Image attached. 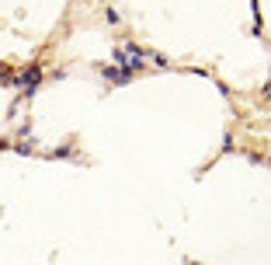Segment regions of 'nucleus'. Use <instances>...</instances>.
I'll return each instance as SVG.
<instances>
[{"mask_svg":"<svg viewBox=\"0 0 271 265\" xmlns=\"http://www.w3.org/2000/svg\"><path fill=\"white\" fill-rule=\"evenodd\" d=\"M115 63H122L125 70H143L146 63H150V53L146 49H139L136 42H125V45H118V53H115Z\"/></svg>","mask_w":271,"mask_h":265,"instance_id":"f257e3e1","label":"nucleus"},{"mask_svg":"<svg viewBox=\"0 0 271 265\" xmlns=\"http://www.w3.org/2000/svg\"><path fill=\"white\" fill-rule=\"evenodd\" d=\"M14 84H18L24 94H35L42 84V66H28V70H21V74H14Z\"/></svg>","mask_w":271,"mask_h":265,"instance_id":"f03ea898","label":"nucleus"},{"mask_svg":"<svg viewBox=\"0 0 271 265\" xmlns=\"http://www.w3.org/2000/svg\"><path fill=\"white\" fill-rule=\"evenodd\" d=\"M101 74H104V81H112V84H129V81H132V70H125L122 63H115V66H104Z\"/></svg>","mask_w":271,"mask_h":265,"instance_id":"7ed1b4c3","label":"nucleus"}]
</instances>
